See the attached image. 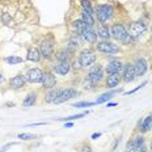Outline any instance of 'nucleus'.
<instances>
[{
  "label": "nucleus",
  "instance_id": "obj_1",
  "mask_svg": "<svg viewBox=\"0 0 152 152\" xmlns=\"http://www.w3.org/2000/svg\"><path fill=\"white\" fill-rule=\"evenodd\" d=\"M96 15L97 18L101 24H105L106 21H109L113 16V8L110 4H99L96 8Z\"/></svg>",
  "mask_w": 152,
  "mask_h": 152
},
{
  "label": "nucleus",
  "instance_id": "obj_2",
  "mask_svg": "<svg viewBox=\"0 0 152 152\" xmlns=\"http://www.w3.org/2000/svg\"><path fill=\"white\" fill-rule=\"evenodd\" d=\"M147 151V145H145L143 137H137L127 142L126 144V152H145Z\"/></svg>",
  "mask_w": 152,
  "mask_h": 152
},
{
  "label": "nucleus",
  "instance_id": "obj_3",
  "mask_svg": "<svg viewBox=\"0 0 152 152\" xmlns=\"http://www.w3.org/2000/svg\"><path fill=\"white\" fill-rule=\"evenodd\" d=\"M77 59L80 61L83 67H91V66L96 62V54H94L93 50L87 49V50H83V51L80 53V55H79Z\"/></svg>",
  "mask_w": 152,
  "mask_h": 152
},
{
  "label": "nucleus",
  "instance_id": "obj_4",
  "mask_svg": "<svg viewBox=\"0 0 152 152\" xmlns=\"http://www.w3.org/2000/svg\"><path fill=\"white\" fill-rule=\"evenodd\" d=\"M96 50L104 54H117L119 51L118 46L114 45L110 41H101V42L96 43Z\"/></svg>",
  "mask_w": 152,
  "mask_h": 152
},
{
  "label": "nucleus",
  "instance_id": "obj_5",
  "mask_svg": "<svg viewBox=\"0 0 152 152\" xmlns=\"http://www.w3.org/2000/svg\"><path fill=\"white\" fill-rule=\"evenodd\" d=\"M41 56L45 59H50L54 54V41L53 39H43L39 45Z\"/></svg>",
  "mask_w": 152,
  "mask_h": 152
},
{
  "label": "nucleus",
  "instance_id": "obj_6",
  "mask_svg": "<svg viewBox=\"0 0 152 152\" xmlns=\"http://www.w3.org/2000/svg\"><path fill=\"white\" fill-rule=\"evenodd\" d=\"M145 30H147V28H145L144 24H142V23H132L129 26L127 33H129V36L131 38L137 39V38H139L140 36H143V34L145 33Z\"/></svg>",
  "mask_w": 152,
  "mask_h": 152
},
{
  "label": "nucleus",
  "instance_id": "obj_7",
  "mask_svg": "<svg viewBox=\"0 0 152 152\" xmlns=\"http://www.w3.org/2000/svg\"><path fill=\"white\" fill-rule=\"evenodd\" d=\"M88 77L93 81L94 85L99 84L100 81L104 79V68H102V66L101 64L93 66V67L89 69V72H88Z\"/></svg>",
  "mask_w": 152,
  "mask_h": 152
},
{
  "label": "nucleus",
  "instance_id": "obj_8",
  "mask_svg": "<svg viewBox=\"0 0 152 152\" xmlns=\"http://www.w3.org/2000/svg\"><path fill=\"white\" fill-rule=\"evenodd\" d=\"M42 76H43V71L41 68H30L28 71V74L25 75V79H26L28 83L37 84L42 81Z\"/></svg>",
  "mask_w": 152,
  "mask_h": 152
},
{
  "label": "nucleus",
  "instance_id": "obj_9",
  "mask_svg": "<svg viewBox=\"0 0 152 152\" xmlns=\"http://www.w3.org/2000/svg\"><path fill=\"white\" fill-rule=\"evenodd\" d=\"M110 33H112V37H114L118 41H125L126 37L129 36L127 29L122 24H114L112 26V29H110Z\"/></svg>",
  "mask_w": 152,
  "mask_h": 152
},
{
  "label": "nucleus",
  "instance_id": "obj_10",
  "mask_svg": "<svg viewBox=\"0 0 152 152\" xmlns=\"http://www.w3.org/2000/svg\"><path fill=\"white\" fill-rule=\"evenodd\" d=\"M137 77H138V75H137V71H135L134 64H130V63L125 64V67H123L122 80L125 81V83H131V81H134Z\"/></svg>",
  "mask_w": 152,
  "mask_h": 152
},
{
  "label": "nucleus",
  "instance_id": "obj_11",
  "mask_svg": "<svg viewBox=\"0 0 152 152\" xmlns=\"http://www.w3.org/2000/svg\"><path fill=\"white\" fill-rule=\"evenodd\" d=\"M77 94H79V92L76 91L75 88H66V89H62L59 97L55 101V104H62V102H64V101H68V100L76 97Z\"/></svg>",
  "mask_w": 152,
  "mask_h": 152
},
{
  "label": "nucleus",
  "instance_id": "obj_12",
  "mask_svg": "<svg viewBox=\"0 0 152 152\" xmlns=\"http://www.w3.org/2000/svg\"><path fill=\"white\" fill-rule=\"evenodd\" d=\"M123 63L121 61H118V59H114V61H110L107 63L106 66V72L107 75L109 74H121L123 71Z\"/></svg>",
  "mask_w": 152,
  "mask_h": 152
},
{
  "label": "nucleus",
  "instance_id": "obj_13",
  "mask_svg": "<svg viewBox=\"0 0 152 152\" xmlns=\"http://www.w3.org/2000/svg\"><path fill=\"white\" fill-rule=\"evenodd\" d=\"M43 88L46 89H51V88L55 87L56 84V79L51 72H43V76H42V81H41Z\"/></svg>",
  "mask_w": 152,
  "mask_h": 152
},
{
  "label": "nucleus",
  "instance_id": "obj_14",
  "mask_svg": "<svg viewBox=\"0 0 152 152\" xmlns=\"http://www.w3.org/2000/svg\"><path fill=\"white\" fill-rule=\"evenodd\" d=\"M71 69V64L68 62H58L53 66V71L58 75H67Z\"/></svg>",
  "mask_w": 152,
  "mask_h": 152
},
{
  "label": "nucleus",
  "instance_id": "obj_15",
  "mask_svg": "<svg viewBox=\"0 0 152 152\" xmlns=\"http://www.w3.org/2000/svg\"><path fill=\"white\" fill-rule=\"evenodd\" d=\"M25 83H26V79H25V75H16L9 80V87L12 89H20L23 88Z\"/></svg>",
  "mask_w": 152,
  "mask_h": 152
},
{
  "label": "nucleus",
  "instance_id": "obj_16",
  "mask_svg": "<svg viewBox=\"0 0 152 152\" xmlns=\"http://www.w3.org/2000/svg\"><path fill=\"white\" fill-rule=\"evenodd\" d=\"M80 36L84 38V41L89 43H96V39H97V31H94L91 26L85 28V29L80 33Z\"/></svg>",
  "mask_w": 152,
  "mask_h": 152
},
{
  "label": "nucleus",
  "instance_id": "obj_17",
  "mask_svg": "<svg viewBox=\"0 0 152 152\" xmlns=\"http://www.w3.org/2000/svg\"><path fill=\"white\" fill-rule=\"evenodd\" d=\"M134 67H135V71H137L138 76H143L148 69V63L144 58H138L137 61H135Z\"/></svg>",
  "mask_w": 152,
  "mask_h": 152
},
{
  "label": "nucleus",
  "instance_id": "obj_18",
  "mask_svg": "<svg viewBox=\"0 0 152 152\" xmlns=\"http://www.w3.org/2000/svg\"><path fill=\"white\" fill-rule=\"evenodd\" d=\"M121 79H122L121 74H109L106 79V87L110 88V89L118 87V84L121 83Z\"/></svg>",
  "mask_w": 152,
  "mask_h": 152
},
{
  "label": "nucleus",
  "instance_id": "obj_19",
  "mask_svg": "<svg viewBox=\"0 0 152 152\" xmlns=\"http://www.w3.org/2000/svg\"><path fill=\"white\" fill-rule=\"evenodd\" d=\"M61 92H62V89H58V88H51V89H50L45 94V102H47V104H55V101L59 97Z\"/></svg>",
  "mask_w": 152,
  "mask_h": 152
},
{
  "label": "nucleus",
  "instance_id": "obj_20",
  "mask_svg": "<svg viewBox=\"0 0 152 152\" xmlns=\"http://www.w3.org/2000/svg\"><path fill=\"white\" fill-rule=\"evenodd\" d=\"M97 36H99L101 39H104V41H109V38L112 37V33H110L109 26H107V25L101 24L99 26V29H97Z\"/></svg>",
  "mask_w": 152,
  "mask_h": 152
},
{
  "label": "nucleus",
  "instance_id": "obj_21",
  "mask_svg": "<svg viewBox=\"0 0 152 152\" xmlns=\"http://www.w3.org/2000/svg\"><path fill=\"white\" fill-rule=\"evenodd\" d=\"M152 129V115H147L142 119L140 125H139V130L140 132H147Z\"/></svg>",
  "mask_w": 152,
  "mask_h": 152
},
{
  "label": "nucleus",
  "instance_id": "obj_22",
  "mask_svg": "<svg viewBox=\"0 0 152 152\" xmlns=\"http://www.w3.org/2000/svg\"><path fill=\"white\" fill-rule=\"evenodd\" d=\"M26 59L29 62H38L41 59V53L36 47H30L26 53Z\"/></svg>",
  "mask_w": 152,
  "mask_h": 152
},
{
  "label": "nucleus",
  "instance_id": "obj_23",
  "mask_svg": "<svg viewBox=\"0 0 152 152\" xmlns=\"http://www.w3.org/2000/svg\"><path fill=\"white\" fill-rule=\"evenodd\" d=\"M81 20H83L84 23L88 25V26H93V25H94L93 13H91V12L85 11V9H83V11H81Z\"/></svg>",
  "mask_w": 152,
  "mask_h": 152
},
{
  "label": "nucleus",
  "instance_id": "obj_24",
  "mask_svg": "<svg viewBox=\"0 0 152 152\" xmlns=\"http://www.w3.org/2000/svg\"><path fill=\"white\" fill-rule=\"evenodd\" d=\"M36 101H37V93H36V92H30V93L24 99L23 106H25V107L33 106L34 104H36Z\"/></svg>",
  "mask_w": 152,
  "mask_h": 152
},
{
  "label": "nucleus",
  "instance_id": "obj_25",
  "mask_svg": "<svg viewBox=\"0 0 152 152\" xmlns=\"http://www.w3.org/2000/svg\"><path fill=\"white\" fill-rule=\"evenodd\" d=\"M80 46V41H79V38L77 37H71L68 39V42H67V50L68 51H71V53H74L77 47Z\"/></svg>",
  "mask_w": 152,
  "mask_h": 152
},
{
  "label": "nucleus",
  "instance_id": "obj_26",
  "mask_svg": "<svg viewBox=\"0 0 152 152\" xmlns=\"http://www.w3.org/2000/svg\"><path fill=\"white\" fill-rule=\"evenodd\" d=\"M69 54H71V51H68L67 49H62L55 54V58H56L58 62H68Z\"/></svg>",
  "mask_w": 152,
  "mask_h": 152
},
{
  "label": "nucleus",
  "instance_id": "obj_27",
  "mask_svg": "<svg viewBox=\"0 0 152 152\" xmlns=\"http://www.w3.org/2000/svg\"><path fill=\"white\" fill-rule=\"evenodd\" d=\"M115 93H117V91H110V92H107V93L101 94L99 99L96 100V104H104V102H106V101H109Z\"/></svg>",
  "mask_w": 152,
  "mask_h": 152
},
{
  "label": "nucleus",
  "instance_id": "obj_28",
  "mask_svg": "<svg viewBox=\"0 0 152 152\" xmlns=\"http://www.w3.org/2000/svg\"><path fill=\"white\" fill-rule=\"evenodd\" d=\"M72 26H74L75 29L77 30V33L80 34L81 31H83V30L85 29V28H88V25L85 24L83 20H76V21H74V23H72ZM91 28H92V26H91Z\"/></svg>",
  "mask_w": 152,
  "mask_h": 152
},
{
  "label": "nucleus",
  "instance_id": "obj_29",
  "mask_svg": "<svg viewBox=\"0 0 152 152\" xmlns=\"http://www.w3.org/2000/svg\"><path fill=\"white\" fill-rule=\"evenodd\" d=\"M5 62L11 66H15V64H18V63H23L24 59L20 58V56H16V55H11V56H7L5 58Z\"/></svg>",
  "mask_w": 152,
  "mask_h": 152
},
{
  "label": "nucleus",
  "instance_id": "obj_30",
  "mask_svg": "<svg viewBox=\"0 0 152 152\" xmlns=\"http://www.w3.org/2000/svg\"><path fill=\"white\" fill-rule=\"evenodd\" d=\"M87 113H80V114H76V115H69L67 118H58V121H64V122H68V121H74V119H79V118H83L84 115H87Z\"/></svg>",
  "mask_w": 152,
  "mask_h": 152
},
{
  "label": "nucleus",
  "instance_id": "obj_31",
  "mask_svg": "<svg viewBox=\"0 0 152 152\" xmlns=\"http://www.w3.org/2000/svg\"><path fill=\"white\" fill-rule=\"evenodd\" d=\"M17 138L21 140H33V139H36V135L29 134V132H23V134H18Z\"/></svg>",
  "mask_w": 152,
  "mask_h": 152
},
{
  "label": "nucleus",
  "instance_id": "obj_32",
  "mask_svg": "<svg viewBox=\"0 0 152 152\" xmlns=\"http://www.w3.org/2000/svg\"><path fill=\"white\" fill-rule=\"evenodd\" d=\"M96 102H91V101H81V102H76L75 104V107H91L93 106Z\"/></svg>",
  "mask_w": 152,
  "mask_h": 152
},
{
  "label": "nucleus",
  "instance_id": "obj_33",
  "mask_svg": "<svg viewBox=\"0 0 152 152\" xmlns=\"http://www.w3.org/2000/svg\"><path fill=\"white\" fill-rule=\"evenodd\" d=\"M80 1H81V5H83V9L91 12V13H93V9H92V5H91L89 0H80Z\"/></svg>",
  "mask_w": 152,
  "mask_h": 152
},
{
  "label": "nucleus",
  "instance_id": "obj_34",
  "mask_svg": "<svg viewBox=\"0 0 152 152\" xmlns=\"http://www.w3.org/2000/svg\"><path fill=\"white\" fill-rule=\"evenodd\" d=\"M83 87L85 88V89H91L92 87H94V83H93V81H92L91 79L87 76V77L84 79V81H83Z\"/></svg>",
  "mask_w": 152,
  "mask_h": 152
},
{
  "label": "nucleus",
  "instance_id": "obj_35",
  "mask_svg": "<svg viewBox=\"0 0 152 152\" xmlns=\"http://www.w3.org/2000/svg\"><path fill=\"white\" fill-rule=\"evenodd\" d=\"M144 85H147V81H143V83H142L140 85H138V87H137V88H134V89H132V91H129V92H126V94H127V96H129V94H132V93H135V92H137V91L142 89V88H143Z\"/></svg>",
  "mask_w": 152,
  "mask_h": 152
},
{
  "label": "nucleus",
  "instance_id": "obj_36",
  "mask_svg": "<svg viewBox=\"0 0 152 152\" xmlns=\"http://www.w3.org/2000/svg\"><path fill=\"white\" fill-rule=\"evenodd\" d=\"M1 20H3V24H9V23H11V20H12V17H11V16H9L8 13H3L1 15Z\"/></svg>",
  "mask_w": 152,
  "mask_h": 152
},
{
  "label": "nucleus",
  "instance_id": "obj_37",
  "mask_svg": "<svg viewBox=\"0 0 152 152\" xmlns=\"http://www.w3.org/2000/svg\"><path fill=\"white\" fill-rule=\"evenodd\" d=\"M72 67H74V69H81L83 66H81V63L79 59H76V61H74V63H72Z\"/></svg>",
  "mask_w": 152,
  "mask_h": 152
},
{
  "label": "nucleus",
  "instance_id": "obj_38",
  "mask_svg": "<svg viewBox=\"0 0 152 152\" xmlns=\"http://www.w3.org/2000/svg\"><path fill=\"white\" fill-rule=\"evenodd\" d=\"M13 145H16V143H8V144L3 145V147H0V152H5V151H8V148L13 147Z\"/></svg>",
  "mask_w": 152,
  "mask_h": 152
},
{
  "label": "nucleus",
  "instance_id": "obj_39",
  "mask_svg": "<svg viewBox=\"0 0 152 152\" xmlns=\"http://www.w3.org/2000/svg\"><path fill=\"white\" fill-rule=\"evenodd\" d=\"M101 137V132H94V134H92V139H97V138H100Z\"/></svg>",
  "mask_w": 152,
  "mask_h": 152
},
{
  "label": "nucleus",
  "instance_id": "obj_40",
  "mask_svg": "<svg viewBox=\"0 0 152 152\" xmlns=\"http://www.w3.org/2000/svg\"><path fill=\"white\" fill-rule=\"evenodd\" d=\"M72 126H74V123H72V122H66L64 123V127H72Z\"/></svg>",
  "mask_w": 152,
  "mask_h": 152
},
{
  "label": "nucleus",
  "instance_id": "obj_41",
  "mask_svg": "<svg viewBox=\"0 0 152 152\" xmlns=\"http://www.w3.org/2000/svg\"><path fill=\"white\" fill-rule=\"evenodd\" d=\"M118 143H119V139H115V142H114V144H113V150H115V147Z\"/></svg>",
  "mask_w": 152,
  "mask_h": 152
},
{
  "label": "nucleus",
  "instance_id": "obj_42",
  "mask_svg": "<svg viewBox=\"0 0 152 152\" xmlns=\"http://www.w3.org/2000/svg\"><path fill=\"white\" fill-rule=\"evenodd\" d=\"M117 105V102H109L107 104V107H112V106H115Z\"/></svg>",
  "mask_w": 152,
  "mask_h": 152
},
{
  "label": "nucleus",
  "instance_id": "obj_43",
  "mask_svg": "<svg viewBox=\"0 0 152 152\" xmlns=\"http://www.w3.org/2000/svg\"><path fill=\"white\" fill-rule=\"evenodd\" d=\"M3 81H4V75H3V74H0V84H1Z\"/></svg>",
  "mask_w": 152,
  "mask_h": 152
},
{
  "label": "nucleus",
  "instance_id": "obj_44",
  "mask_svg": "<svg viewBox=\"0 0 152 152\" xmlns=\"http://www.w3.org/2000/svg\"><path fill=\"white\" fill-rule=\"evenodd\" d=\"M84 152H93V151H92L91 148H85V151H84Z\"/></svg>",
  "mask_w": 152,
  "mask_h": 152
},
{
  "label": "nucleus",
  "instance_id": "obj_45",
  "mask_svg": "<svg viewBox=\"0 0 152 152\" xmlns=\"http://www.w3.org/2000/svg\"><path fill=\"white\" fill-rule=\"evenodd\" d=\"M150 147H151V151H152V142H151V145H150Z\"/></svg>",
  "mask_w": 152,
  "mask_h": 152
}]
</instances>
